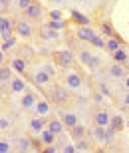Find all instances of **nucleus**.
Returning <instances> with one entry per match:
<instances>
[{
	"mask_svg": "<svg viewBox=\"0 0 129 153\" xmlns=\"http://www.w3.org/2000/svg\"><path fill=\"white\" fill-rule=\"evenodd\" d=\"M48 24H50L54 30H58V32L70 28V20H48Z\"/></svg>",
	"mask_w": 129,
	"mask_h": 153,
	"instance_id": "nucleus-33",
	"label": "nucleus"
},
{
	"mask_svg": "<svg viewBox=\"0 0 129 153\" xmlns=\"http://www.w3.org/2000/svg\"><path fill=\"white\" fill-rule=\"evenodd\" d=\"M70 24H73V26H91V18L79 10H70Z\"/></svg>",
	"mask_w": 129,
	"mask_h": 153,
	"instance_id": "nucleus-19",
	"label": "nucleus"
},
{
	"mask_svg": "<svg viewBox=\"0 0 129 153\" xmlns=\"http://www.w3.org/2000/svg\"><path fill=\"white\" fill-rule=\"evenodd\" d=\"M60 153H78V149H76V145H73V143H67L64 149H60Z\"/></svg>",
	"mask_w": 129,
	"mask_h": 153,
	"instance_id": "nucleus-43",
	"label": "nucleus"
},
{
	"mask_svg": "<svg viewBox=\"0 0 129 153\" xmlns=\"http://www.w3.org/2000/svg\"><path fill=\"white\" fill-rule=\"evenodd\" d=\"M14 26H16V18L14 16H2L0 18V36H2V40H8L12 36H16Z\"/></svg>",
	"mask_w": 129,
	"mask_h": 153,
	"instance_id": "nucleus-11",
	"label": "nucleus"
},
{
	"mask_svg": "<svg viewBox=\"0 0 129 153\" xmlns=\"http://www.w3.org/2000/svg\"><path fill=\"white\" fill-rule=\"evenodd\" d=\"M12 66H0V84H10L12 82Z\"/></svg>",
	"mask_w": 129,
	"mask_h": 153,
	"instance_id": "nucleus-29",
	"label": "nucleus"
},
{
	"mask_svg": "<svg viewBox=\"0 0 129 153\" xmlns=\"http://www.w3.org/2000/svg\"><path fill=\"white\" fill-rule=\"evenodd\" d=\"M40 153H60V149H58L56 145H46V147L42 149Z\"/></svg>",
	"mask_w": 129,
	"mask_h": 153,
	"instance_id": "nucleus-44",
	"label": "nucleus"
},
{
	"mask_svg": "<svg viewBox=\"0 0 129 153\" xmlns=\"http://www.w3.org/2000/svg\"><path fill=\"white\" fill-rule=\"evenodd\" d=\"M38 56V52L34 46H30L28 42H20L16 50H14V58H24V60H28V62H34V58Z\"/></svg>",
	"mask_w": 129,
	"mask_h": 153,
	"instance_id": "nucleus-13",
	"label": "nucleus"
},
{
	"mask_svg": "<svg viewBox=\"0 0 129 153\" xmlns=\"http://www.w3.org/2000/svg\"><path fill=\"white\" fill-rule=\"evenodd\" d=\"M32 2H34V0H14V4H16V8H18L20 12H24L30 4H32Z\"/></svg>",
	"mask_w": 129,
	"mask_h": 153,
	"instance_id": "nucleus-40",
	"label": "nucleus"
},
{
	"mask_svg": "<svg viewBox=\"0 0 129 153\" xmlns=\"http://www.w3.org/2000/svg\"><path fill=\"white\" fill-rule=\"evenodd\" d=\"M85 68L90 70L91 74H93V72H97V70H101V68H103V58H101L99 54H93V58L85 64Z\"/></svg>",
	"mask_w": 129,
	"mask_h": 153,
	"instance_id": "nucleus-28",
	"label": "nucleus"
},
{
	"mask_svg": "<svg viewBox=\"0 0 129 153\" xmlns=\"http://www.w3.org/2000/svg\"><path fill=\"white\" fill-rule=\"evenodd\" d=\"M48 20H64V14H62V10H50L48 12Z\"/></svg>",
	"mask_w": 129,
	"mask_h": 153,
	"instance_id": "nucleus-41",
	"label": "nucleus"
},
{
	"mask_svg": "<svg viewBox=\"0 0 129 153\" xmlns=\"http://www.w3.org/2000/svg\"><path fill=\"white\" fill-rule=\"evenodd\" d=\"M76 56H78V62L82 64V66H85V64H87L91 58H93V52L87 50V48H82L79 52H76Z\"/></svg>",
	"mask_w": 129,
	"mask_h": 153,
	"instance_id": "nucleus-31",
	"label": "nucleus"
},
{
	"mask_svg": "<svg viewBox=\"0 0 129 153\" xmlns=\"http://www.w3.org/2000/svg\"><path fill=\"white\" fill-rule=\"evenodd\" d=\"M91 153H107V147H105V145H96Z\"/></svg>",
	"mask_w": 129,
	"mask_h": 153,
	"instance_id": "nucleus-45",
	"label": "nucleus"
},
{
	"mask_svg": "<svg viewBox=\"0 0 129 153\" xmlns=\"http://www.w3.org/2000/svg\"><path fill=\"white\" fill-rule=\"evenodd\" d=\"M67 133L72 137V141H79V139H85V137L90 135V127L85 123H78L76 127H72V129L67 131Z\"/></svg>",
	"mask_w": 129,
	"mask_h": 153,
	"instance_id": "nucleus-21",
	"label": "nucleus"
},
{
	"mask_svg": "<svg viewBox=\"0 0 129 153\" xmlns=\"http://www.w3.org/2000/svg\"><path fill=\"white\" fill-rule=\"evenodd\" d=\"M87 78L90 76H85V72L82 70V64H76L72 70H66L64 72V78H62V84L66 88H70L72 91H79L84 88V84H87Z\"/></svg>",
	"mask_w": 129,
	"mask_h": 153,
	"instance_id": "nucleus-2",
	"label": "nucleus"
},
{
	"mask_svg": "<svg viewBox=\"0 0 129 153\" xmlns=\"http://www.w3.org/2000/svg\"><path fill=\"white\" fill-rule=\"evenodd\" d=\"M32 115H38V117H50L52 115V102L48 97H40L38 103L34 105Z\"/></svg>",
	"mask_w": 129,
	"mask_h": 153,
	"instance_id": "nucleus-15",
	"label": "nucleus"
},
{
	"mask_svg": "<svg viewBox=\"0 0 129 153\" xmlns=\"http://www.w3.org/2000/svg\"><path fill=\"white\" fill-rule=\"evenodd\" d=\"M73 145H76V149H78V153H91L93 151V147H96L97 143L91 139L90 135L85 137V139H79V141H73Z\"/></svg>",
	"mask_w": 129,
	"mask_h": 153,
	"instance_id": "nucleus-23",
	"label": "nucleus"
},
{
	"mask_svg": "<svg viewBox=\"0 0 129 153\" xmlns=\"http://www.w3.org/2000/svg\"><path fill=\"white\" fill-rule=\"evenodd\" d=\"M46 97L52 102V105L62 108V109H73L79 103V96L78 94L72 91L70 88H66L64 84H58V82H54V84L48 88Z\"/></svg>",
	"mask_w": 129,
	"mask_h": 153,
	"instance_id": "nucleus-1",
	"label": "nucleus"
},
{
	"mask_svg": "<svg viewBox=\"0 0 129 153\" xmlns=\"http://www.w3.org/2000/svg\"><path fill=\"white\" fill-rule=\"evenodd\" d=\"M73 34L78 36V40H82L84 44L91 46V42L99 36V32H97V28H93V26H76Z\"/></svg>",
	"mask_w": 129,
	"mask_h": 153,
	"instance_id": "nucleus-10",
	"label": "nucleus"
},
{
	"mask_svg": "<svg viewBox=\"0 0 129 153\" xmlns=\"http://www.w3.org/2000/svg\"><path fill=\"white\" fill-rule=\"evenodd\" d=\"M123 46H129L121 36H115V38H105V52H109V56H111L113 52H117L119 48H123Z\"/></svg>",
	"mask_w": 129,
	"mask_h": 153,
	"instance_id": "nucleus-22",
	"label": "nucleus"
},
{
	"mask_svg": "<svg viewBox=\"0 0 129 153\" xmlns=\"http://www.w3.org/2000/svg\"><path fill=\"white\" fill-rule=\"evenodd\" d=\"M91 46H93V48H97V50H105V38L99 34L96 40H93V42H91Z\"/></svg>",
	"mask_w": 129,
	"mask_h": 153,
	"instance_id": "nucleus-39",
	"label": "nucleus"
},
{
	"mask_svg": "<svg viewBox=\"0 0 129 153\" xmlns=\"http://www.w3.org/2000/svg\"><path fill=\"white\" fill-rule=\"evenodd\" d=\"M18 46H20V38H18V36H12V38H8V40H2L0 50L8 52V54H14V50H16Z\"/></svg>",
	"mask_w": 129,
	"mask_h": 153,
	"instance_id": "nucleus-26",
	"label": "nucleus"
},
{
	"mask_svg": "<svg viewBox=\"0 0 129 153\" xmlns=\"http://www.w3.org/2000/svg\"><path fill=\"white\" fill-rule=\"evenodd\" d=\"M115 103H119L121 108H129V90H125L121 96L115 100Z\"/></svg>",
	"mask_w": 129,
	"mask_h": 153,
	"instance_id": "nucleus-36",
	"label": "nucleus"
},
{
	"mask_svg": "<svg viewBox=\"0 0 129 153\" xmlns=\"http://www.w3.org/2000/svg\"><path fill=\"white\" fill-rule=\"evenodd\" d=\"M20 14H22V18H26V20H30L32 24L40 26V24H44V18L48 16V10H46V6L42 4L40 0H34L32 4L24 12H20Z\"/></svg>",
	"mask_w": 129,
	"mask_h": 153,
	"instance_id": "nucleus-5",
	"label": "nucleus"
},
{
	"mask_svg": "<svg viewBox=\"0 0 129 153\" xmlns=\"http://www.w3.org/2000/svg\"><path fill=\"white\" fill-rule=\"evenodd\" d=\"M10 151H12V143L6 137H2L0 139V153H10Z\"/></svg>",
	"mask_w": 129,
	"mask_h": 153,
	"instance_id": "nucleus-38",
	"label": "nucleus"
},
{
	"mask_svg": "<svg viewBox=\"0 0 129 153\" xmlns=\"http://www.w3.org/2000/svg\"><path fill=\"white\" fill-rule=\"evenodd\" d=\"M50 62L54 64L58 70L66 72V70H72L73 66L78 64V56H76V52L70 50V48H62V50H54Z\"/></svg>",
	"mask_w": 129,
	"mask_h": 153,
	"instance_id": "nucleus-3",
	"label": "nucleus"
},
{
	"mask_svg": "<svg viewBox=\"0 0 129 153\" xmlns=\"http://www.w3.org/2000/svg\"><path fill=\"white\" fill-rule=\"evenodd\" d=\"M14 32H16V36L22 40V42H30V40H34L36 34H38V26L32 24L30 20H26V18H16Z\"/></svg>",
	"mask_w": 129,
	"mask_h": 153,
	"instance_id": "nucleus-6",
	"label": "nucleus"
},
{
	"mask_svg": "<svg viewBox=\"0 0 129 153\" xmlns=\"http://www.w3.org/2000/svg\"><path fill=\"white\" fill-rule=\"evenodd\" d=\"M58 115H60V119L64 121V125H66L67 131L72 129V127H76L78 123H82V121H79V117H78V114H76L73 109H62Z\"/></svg>",
	"mask_w": 129,
	"mask_h": 153,
	"instance_id": "nucleus-16",
	"label": "nucleus"
},
{
	"mask_svg": "<svg viewBox=\"0 0 129 153\" xmlns=\"http://www.w3.org/2000/svg\"><path fill=\"white\" fill-rule=\"evenodd\" d=\"M14 4V0H0V8H2V14H8V8Z\"/></svg>",
	"mask_w": 129,
	"mask_h": 153,
	"instance_id": "nucleus-42",
	"label": "nucleus"
},
{
	"mask_svg": "<svg viewBox=\"0 0 129 153\" xmlns=\"http://www.w3.org/2000/svg\"><path fill=\"white\" fill-rule=\"evenodd\" d=\"M36 38H38L40 42L50 44V42H58V40H60V32L54 30L48 22H44V24H40V26H38V34H36Z\"/></svg>",
	"mask_w": 129,
	"mask_h": 153,
	"instance_id": "nucleus-9",
	"label": "nucleus"
},
{
	"mask_svg": "<svg viewBox=\"0 0 129 153\" xmlns=\"http://www.w3.org/2000/svg\"><path fill=\"white\" fill-rule=\"evenodd\" d=\"M111 62H117V64H123V66H129V48H127V46L119 48L117 52H113V54H111Z\"/></svg>",
	"mask_w": 129,
	"mask_h": 153,
	"instance_id": "nucleus-24",
	"label": "nucleus"
},
{
	"mask_svg": "<svg viewBox=\"0 0 129 153\" xmlns=\"http://www.w3.org/2000/svg\"><path fill=\"white\" fill-rule=\"evenodd\" d=\"M101 32V36L103 38H115V36H119L117 32H115V28H113L111 20H103V22H99V28H97Z\"/></svg>",
	"mask_w": 129,
	"mask_h": 153,
	"instance_id": "nucleus-25",
	"label": "nucleus"
},
{
	"mask_svg": "<svg viewBox=\"0 0 129 153\" xmlns=\"http://www.w3.org/2000/svg\"><path fill=\"white\" fill-rule=\"evenodd\" d=\"M91 125H99V127H107L109 121H111V114L107 108H93L90 114Z\"/></svg>",
	"mask_w": 129,
	"mask_h": 153,
	"instance_id": "nucleus-8",
	"label": "nucleus"
},
{
	"mask_svg": "<svg viewBox=\"0 0 129 153\" xmlns=\"http://www.w3.org/2000/svg\"><path fill=\"white\" fill-rule=\"evenodd\" d=\"M125 127V121L121 115H111V121H109V125H107V129L113 131V133H119V131H123Z\"/></svg>",
	"mask_w": 129,
	"mask_h": 153,
	"instance_id": "nucleus-27",
	"label": "nucleus"
},
{
	"mask_svg": "<svg viewBox=\"0 0 129 153\" xmlns=\"http://www.w3.org/2000/svg\"><path fill=\"white\" fill-rule=\"evenodd\" d=\"M8 88H10V94H14V96H22L24 91L28 90V84H26V78H22V76H14L12 78V82L8 84Z\"/></svg>",
	"mask_w": 129,
	"mask_h": 153,
	"instance_id": "nucleus-17",
	"label": "nucleus"
},
{
	"mask_svg": "<svg viewBox=\"0 0 129 153\" xmlns=\"http://www.w3.org/2000/svg\"><path fill=\"white\" fill-rule=\"evenodd\" d=\"M46 129L54 131L56 135H62V133H66V125H64V121L60 119V115H50L48 117V125H46Z\"/></svg>",
	"mask_w": 129,
	"mask_h": 153,
	"instance_id": "nucleus-20",
	"label": "nucleus"
},
{
	"mask_svg": "<svg viewBox=\"0 0 129 153\" xmlns=\"http://www.w3.org/2000/svg\"><path fill=\"white\" fill-rule=\"evenodd\" d=\"M105 74H107V78H109V79L123 82V79L129 76V66H123V64H117V62H111V64H107Z\"/></svg>",
	"mask_w": 129,
	"mask_h": 153,
	"instance_id": "nucleus-7",
	"label": "nucleus"
},
{
	"mask_svg": "<svg viewBox=\"0 0 129 153\" xmlns=\"http://www.w3.org/2000/svg\"><path fill=\"white\" fill-rule=\"evenodd\" d=\"M42 68H44L46 72H48V74L52 76V78H58V68H56V66H54V64L50 62V60H48V62H44V64H42Z\"/></svg>",
	"mask_w": 129,
	"mask_h": 153,
	"instance_id": "nucleus-35",
	"label": "nucleus"
},
{
	"mask_svg": "<svg viewBox=\"0 0 129 153\" xmlns=\"http://www.w3.org/2000/svg\"><path fill=\"white\" fill-rule=\"evenodd\" d=\"M10 127H12V119L6 117V115H2V117H0V129H2V133H4V131H8Z\"/></svg>",
	"mask_w": 129,
	"mask_h": 153,
	"instance_id": "nucleus-37",
	"label": "nucleus"
},
{
	"mask_svg": "<svg viewBox=\"0 0 129 153\" xmlns=\"http://www.w3.org/2000/svg\"><path fill=\"white\" fill-rule=\"evenodd\" d=\"M40 139L44 141V145H56L58 135L54 133V131H50V129H44L42 133H40Z\"/></svg>",
	"mask_w": 129,
	"mask_h": 153,
	"instance_id": "nucleus-30",
	"label": "nucleus"
},
{
	"mask_svg": "<svg viewBox=\"0 0 129 153\" xmlns=\"http://www.w3.org/2000/svg\"><path fill=\"white\" fill-rule=\"evenodd\" d=\"M26 79H28L30 84L34 85V88H38V91H42V94H48V88H50L54 82H56V78H52L48 72H46L42 66L36 70H30V74L26 76Z\"/></svg>",
	"mask_w": 129,
	"mask_h": 153,
	"instance_id": "nucleus-4",
	"label": "nucleus"
},
{
	"mask_svg": "<svg viewBox=\"0 0 129 153\" xmlns=\"http://www.w3.org/2000/svg\"><path fill=\"white\" fill-rule=\"evenodd\" d=\"M38 100H40L38 94H36L32 88H28V90L20 96V108H22V111H32L34 105L38 103Z\"/></svg>",
	"mask_w": 129,
	"mask_h": 153,
	"instance_id": "nucleus-12",
	"label": "nucleus"
},
{
	"mask_svg": "<svg viewBox=\"0 0 129 153\" xmlns=\"http://www.w3.org/2000/svg\"><path fill=\"white\" fill-rule=\"evenodd\" d=\"M46 125H48V117L32 115V117L28 119V133L30 135H40V133L46 129Z\"/></svg>",
	"mask_w": 129,
	"mask_h": 153,
	"instance_id": "nucleus-14",
	"label": "nucleus"
},
{
	"mask_svg": "<svg viewBox=\"0 0 129 153\" xmlns=\"http://www.w3.org/2000/svg\"><path fill=\"white\" fill-rule=\"evenodd\" d=\"M70 139H72V137H70V133H62V135H58V141H56V147L58 149H64L67 145V143H70Z\"/></svg>",
	"mask_w": 129,
	"mask_h": 153,
	"instance_id": "nucleus-34",
	"label": "nucleus"
},
{
	"mask_svg": "<svg viewBox=\"0 0 129 153\" xmlns=\"http://www.w3.org/2000/svg\"><path fill=\"white\" fill-rule=\"evenodd\" d=\"M30 64H32V62H28V60H24V58H12L10 66H12V70H14V72H16L18 76H22V78H26V76L30 74Z\"/></svg>",
	"mask_w": 129,
	"mask_h": 153,
	"instance_id": "nucleus-18",
	"label": "nucleus"
},
{
	"mask_svg": "<svg viewBox=\"0 0 129 153\" xmlns=\"http://www.w3.org/2000/svg\"><path fill=\"white\" fill-rule=\"evenodd\" d=\"M18 149H20V151H30V149H32V141H30V135H20L18 137Z\"/></svg>",
	"mask_w": 129,
	"mask_h": 153,
	"instance_id": "nucleus-32",
	"label": "nucleus"
}]
</instances>
